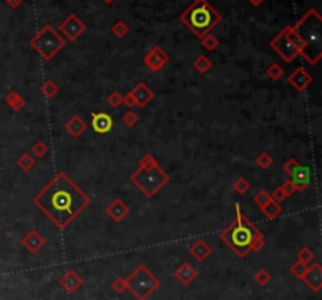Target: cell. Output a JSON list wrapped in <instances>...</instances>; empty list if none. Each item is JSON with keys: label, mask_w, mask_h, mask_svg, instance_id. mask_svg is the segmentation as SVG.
<instances>
[{"label": "cell", "mask_w": 322, "mask_h": 300, "mask_svg": "<svg viewBox=\"0 0 322 300\" xmlns=\"http://www.w3.org/2000/svg\"><path fill=\"white\" fill-rule=\"evenodd\" d=\"M90 203L88 195L65 172H58L52 181L33 197V204L51 219L58 230H66Z\"/></svg>", "instance_id": "6da1fadb"}, {"label": "cell", "mask_w": 322, "mask_h": 300, "mask_svg": "<svg viewBox=\"0 0 322 300\" xmlns=\"http://www.w3.org/2000/svg\"><path fill=\"white\" fill-rule=\"evenodd\" d=\"M288 38L296 51L311 65L322 58V18L316 8H311L296 24L288 25Z\"/></svg>", "instance_id": "7a4b0ae2"}, {"label": "cell", "mask_w": 322, "mask_h": 300, "mask_svg": "<svg viewBox=\"0 0 322 300\" xmlns=\"http://www.w3.org/2000/svg\"><path fill=\"white\" fill-rule=\"evenodd\" d=\"M236 220L220 233V239L239 258H245L250 251H259L264 247V234L244 216L240 204L234 206Z\"/></svg>", "instance_id": "3957f363"}, {"label": "cell", "mask_w": 322, "mask_h": 300, "mask_svg": "<svg viewBox=\"0 0 322 300\" xmlns=\"http://www.w3.org/2000/svg\"><path fill=\"white\" fill-rule=\"evenodd\" d=\"M131 183L139 189L146 198H152L154 195L170 181V176L160 168L156 157L152 154H145L139 163L137 170L131 175Z\"/></svg>", "instance_id": "277c9868"}, {"label": "cell", "mask_w": 322, "mask_h": 300, "mask_svg": "<svg viewBox=\"0 0 322 300\" xmlns=\"http://www.w3.org/2000/svg\"><path fill=\"white\" fill-rule=\"evenodd\" d=\"M179 21L187 25L192 32L203 38L205 35L211 33L216 25L222 21V16L217 13L208 0H195V2L181 14Z\"/></svg>", "instance_id": "5b68a950"}, {"label": "cell", "mask_w": 322, "mask_h": 300, "mask_svg": "<svg viewBox=\"0 0 322 300\" xmlns=\"http://www.w3.org/2000/svg\"><path fill=\"white\" fill-rule=\"evenodd\" d=\"M30 48H33L44 60H52L61 49L65 48L66 39L58 33L52 25H44L28 41Z\"/></svg>", "instance_id": "8992f818"}, {"label": "cell", "mask_w": 322, "mask_h": 300, "mask_svg": "<svg viewBox=\"0 0 322 300\" xmlns=\"http://www.w3.org/2000/svg\"><path fill=\"white\" fill-rule=\"evenodd\" d=\"M128 291L137 298V300H146L156 292L160 286V280L154 277L149 269L145 264L137 266L135 271L126 278Z\"/></svg>", "instance_id": "52a82bcc"}, {"label": "cell", "mask_w": 322, "mask_h": 300, "mask_svg": "<svg viewBox=\"0 0 322 300\" xmlns=\"http://www.w3.org/2000/svg\"><path fill=\"white\" fill-rule=\"evenodd\" d=\"M270 48L277 52L286 63H291V62H294V60L297 58L299 52L296 51V48L293 46V42L289 41L288 38V30L286 27L281 30V32L275 36L272 41H270Z\"/></svg>", "instance_id": "ba28073f"}, {"label": "cell", "mask_w": 322, "mask_h": 300, "mask_svg": "<svg viewBox=\"0 0 322 300\" xmlns=\"http://www.w3.org/2000/svg\"><path fill=\"white\" fill-rule=\"evenodd\" d=\"M87 30L85 22H82L75 14H69V16L60 24V33L63 38L69 41H75Z\"/></svg>", "instance_id": "9c48e42d"}, {"label": "cell", "mask_w": 322, "mask_h": 300, "mask_svg": "<svg viewBox=\"0 0 322 300\" xmlns=\"http://www.w3.org/2000/svg\"><path fill=\"white\" fill-rule=\"evenodd\" d=\"M143 63L148 69L151 71H160L164 69L168 63H170V55H168L160 46H154L143 58Z\"/></svg>", "instance_id": "30bf717a"}, {"label": "cell", "mask_w": 322, "mask_h": 300, "mask_svg": "<svg viewBox=\"0 0 322 300\" xmlns=\"http://www.w3.org/2000/svg\"><path fill=\"white\" fill-rule=\"evenodd\" d=\"M306 286H308L313 292H319L322 288V266L319 263H313L308 266L306 272L300 278Z\"/></svg>", "instance_id": "8fae6325"}, {"label": "cell", "mask_w": 322, "mask_h": 300, "mask_svg": "<svg viewBox=\"0 0 322 300\" xmlns=\"http://www.w3.org/2000/svg\"><path fill=\"white\" fill-rule=\"evenodd\" d=\"M288 82L294 90H297V92H305V90L313 83V76L305 68H297L296 71L291 72Z\"/></svg>", "instance_id": "7c38bea8"}, {"label": "cell", "mask_w": 322, "mask_h": 300, "mask_svg": "<svg viewBox=\"0 0 322 300\" xmlns=\"http://www.w3.org/2000/svg\"><path fill=\"white\" fill-rule=\"evenodd\" d=\"M58 284L61 288H63L68 294H75L77 292L82 286H84V280H82V277L75 272V271H66L63 275L60 277V280H58Z\"/></svg>", "instance_id": "4fadbf2b"}, {"label": "cell", "mask_w": 322, "mask_h": 300, "mask_svg": "<svg viewBox=\"0 0 322 300\" xmlns=\"http://www.w3.org/2000/svg\"><path fill=\"white\" fill-rule=\"evenodd\" d=\"M91 129L96 134H107L113 129V118L109 113H91Z\"/></svg>", "instance_id": "5bb4252c"}, {"label": "cell", "mask_w": 322, "mask_h": 300, "mask_svg": "<svg viewBox=\"0 0 322 300\" xmlns=\"http://www.w3.org/2000/svg\"><path fill=\"white\" fill-rule=\"evenodd\" d=\"M131 93H132V96H134V99H135V106H139V107H146L148 104L154 99V93H152V90L146 85V83H143V82H140V83H137L135 87H134V90H131Z\"/></svg>", "instance_id": "9a60e30c"}, {"label": "cell", "mask_w": 322, "mask_h": 300, "mask_svg": "<svg viewBox=\"0 0 322 300\" xmlns=\"http://www.w3.org/2000/svg\"><path fill=\"white\" fill-rule=\"evenodd\" d=\"M291 183L296 186L297 192H305L306 187L311 183V172L310 167H305V165H300V167L291 175Z\"/></svg>", "instance_id": "2e32d148"}, {"label": "cell", "mask_w": 322, "mask_h": 300, "mask_svg": "<svg viewBox=\"0 0 322 300\" xmlns=\"http://www.w3.org/2000/svg\"><path fill=\"white\" fill-rule=\"evenodd\" d=\"M107 216H109L113 222H123L128 216H129V206L119 200V198H115L109 206H107L105 209Z\"/></svg>", "instance_id": "e0dca14e"}, {"label": "cell", "mask_w": 322, "mask_h": 300, "mask_svg": "<svg viewBox=\"0 0 322 300\" xmlns=\"http://www.w3.org/2000/svg\"><path fill=\"white\" fill-rule=\"evenodd\" d=\"M175 277L182 284V286H189V284L198 277V271L189 263H182L175 269Z\"/></svg>", "instance_id": "ac0fdd59"}, {"label": "cell", "mask_w": 322, "mask_h": 300, "mask_svg": "<svg viewBox=\"0 0 322 300\" xmlns=\"http://www.w3.org/2000/svg\"><path fill=\"white\" fill-rule=\"evenodd\" d=\"M189 253H190V256L195 258L198 263H203L206 258L211 256L212 248H211V245H208V244L203 241V239H196V241L190 245Z\"/></svg>", "instance_id": "d6986e66"}, {"label": "cell", "mask_w": 322, "mask_h": 300, "mask_svg": "<svg viewBox=\"0 0 322 300\" xmlns=\"http://www.w3.org/2000/svg\"><path fill=\"white\" fill-rule=\"evenodd\" d=\"M22 245H24L30 253H36V251L44 245V237H43L36 230H32V231H28V233L22 237Z\"/></svg>", "instance_id": "ffe728a7"}, {"label": "cell", "mask_w": 322, "mask_h": 300, "mask_svg": "<svg viewBox=\"0 0 322 300\" xmlns=\"http://www.w3.org/2000/svg\"><path fill=\"white\" fill-rule=\"evenodd\" d=\"M87 123L84 121V119L79 116V115H74V116H71L68 121H66V124H65V129H66V132L68 134H71L72 137H80L82 134L87 131Z\"/></svg>", "instance_id": "44dd1931"}, {"label": "cell", "mask_w": 322, "mask_h": 300, "mask_svg": "<svg viewBox=\"0 0 322 300\" xmlns=\"http://www.w3.org/2000/svg\"><path fill=\"white\" fill-rule=\"evenodd\" d=\"M5 102H7V106L14 112H21L27 104L25 99L16 92V90H10L8 95L5 96Z\"/></svg>", "instance_id": "7402d4cb"}, {"label": "cell", "mask_w": 322, "mask_h": 300, "mask_svg": "<svg viewBox=\"0 0 322 300\" xmlns=\"http://www.w3.org/2000/svg\"><path fill=\"white\" fill-rule=\"evenodd\" d=\"M259 209H261L263 214H264L269 220H275V219H277V217L281 214V206H280V203L273 201V200L267 201L263 207H259Z\"/></svg>", "instance_id": "603a6c76"}, {"label": "cell", "mask_w": 322, "mask_h": 300, "mask_svg": "<svg viewBox=\"0 0 322 300\" xmlns=\"http://www.w3.org/2000/svg\"><path fill=\"white\" fill-rule=\"evenodd\" d=\"M16 163H18V167L22 170V172H30V170H33L35 168V165H36V159L30 154V153H24V154H21L19 157H18V160H16Z\"/></svg>", "instance_id": "cb8c5ba5"}, {"label": "cell", "mask_w": 322, "mask_h": 300, "mask_svg": "<svg viewBox=\"0 0 322 300\" xmlns=\"http://www.w3.org/2000/svg\"><path fill=\"white\" fill-rule=\"evenodd\" d=\"M58 90H60L58 85H57L54 80L48 79V80L43 82V85H41V88H39V92H41V95H43L44 98L52 99V98L58 93Z\"/></svg>", "instance_id": "d4e9b609"}, {"label": "cell", "mask_w": 322, "mask_h": 300, "mask_svg": "<svg viewBox=\"0 0 322 300\" xmlns=\"http://www.w3.org/2000/svg\"><path fill=\"white\" fill-rule=\"evenodd\" d=\"M297 261L305 264V266H310L314 263V251L310 248V247H302L299 251H297Z\"/></svg>", "instance_id": "484cf974"}, {"label": "cell", "mask_w": 322, "mask_h": 300, "mask_svg": "<svg viewBox=\"0 0 322 300\" xmlns=\"http://www.w3.org/2000/svg\"><path fill=\"white\" fill-rule=\"evenodd\" d=\"M193 68L200 72V74H206L211 68H212V63H211V60L205 55H200V57H196L195 58V62H193Z\"/></svg>", "instance_id": "4316f807"}, {"label": "cell", "mask_w": 322, "mask_h": 300, "mask_svg": "<svg viewBox=\"0 0 322 300\" xmlns=\"http://www.w3.org/2000/svg\"><path fill=\"white\" fill-rule=\"evenodd\" d=\"M266 74H267V77L273 82H277L283 77V68L278 65V63H272L267 66L266 69Z\"/></svg>", "instance_id": "83f0119b"}, {"label": "cell", "mask_w": 322, "mask_h": 300, "mask_svg": "<svg viewBox=\"0 0 322 300\" xmlns=\"http://www.w3.org/2000/svg\"><path fill=\"white\" fill-rule=\"evenodd\" d=\"M233 189L239 193V195H245L250 189H252V184L245 179L244 176H239L236 178V181L233 183Z\"/></svg>", "instance_id": "f1b7e54d"}, {"label": "cell", "mask_w": 322, "mask_h": 300, "mask_svg": "<svg viewBox=\"0 0 322 300\" xmlns=\"http://www.w3.org/2000/svg\"><path fill=\"white\" fill-rule=\"evenodd\" d=\"M32 153H33V156L43 159V157L48 156V153H49V146L46 145L43 140H36V142L32 145Z\"/></svg>", "instance_id": "f546056e"}, {"label": "cell", "mask_w": 322, "mask_h": 300, "mask_svg": "<svg viewBox=\"0 0 322 300\" xmlns=\"http://www.w3.org/2000/svg\"><path fill=\"white\" fill-rule=\"evenodd\" d=\"M112 32L118 38H125L129 33V25L125 21H116L112 27Z\"/></svg>", "instance_id": "4dcf8cb0"}, {"label": "cell", "mask_w": 322, "mask_h": 300, "mask_svg": "<svg viewBox=\"0 0 322 300\" xmlns=\"http://www.w3.org/2000/svg\"><path fill=\"white\" fill-rule=\"evenodd\" d=\"M256 165L259 168H263V170H267L269 167H272V163H273V157L269 154V153H261L258 157H256Z\"/></svg>", "instance_id": "1f68e13d"}, {"label": "cell", "mask_w": 322, "mask_h": 300, "mask_svg": "<svg viewBox=\"0 0 322 300\" xmlns=\"http://www.w3.org/2000/svg\"><path fill=\"white\" fill-rule=\"evenodd\" d=\"M202 44H203V48L208 49V51H216L219 48V39L212 33H208L202 38Z\"/></svg>", "instance_id": "d6a6232c"}, {"label": "cell", "mask_w": 322, "mask_h": 300, "mask_svg": "<svg viewBox=\"0 0 322 300\" xmlns=\"http://www.w3.org/2000/svg\"><path fill=\"white\" fill-rule=\"evenodd\" d=\"M270 280H272V275L266 271V269H259V271L255 274V281L259 284V286H267Z\"/></svg>", "instance_id": "836d02e7"}, {"label": "cell", "mask_w": 322, "mask_h": 300, "mask_svg": "<svg viewBox=\"0 0 322 300\" xmlns=\"http://www.w3.org/2000/svg\"><path fill=\"white\" fill-rule=\"evenodd\" d=\"M272 198H270V193L267 192V190H258L256 193H255V197H253V201L256 203V206H259V207H263L267 201H270Z\"/></svg>", "instance_id": "e575fe53"}, {"label": "cell", "mask_w": 322, "mask_h": 300, "mask_svg": "<svg viewBox=\"0 0 322 300\" xmlns=\"http://www.w3.org/2000/svg\"><path fill=\"white\" fill-rule=\"evenodd\" d=\"M139 121H140V118L134 110H128L125 115H123V123H125V126H128V127H134Z\"/></svg>", "instance_id": "d590c367"}, {"label": "cell", "mask_w": 322, "mask_h": 300, "mask_svg": "<svg viewBox=\"0 0 322 300\" xmlns=\"http://www.w3.org/2000/svg\"><path fill=\"white\" fill-rule=\"evenodd\" d=\"M112 289L116 292V294H125L128 291V284H126V278H121V277H116L113 281H112Z\"/></svg>", "instance_id": "8d00e7d4"}, {"label": "cell", "mask_w": 322, "mask_h": 300, "mask_svg": "<svg viewBox=\"0 0 322 300\" xmlns=\"http://www.w3.org/2000/svg\"><path fill=\"white\" fill-rule=\"evenodd\" d=\"M306 269H308V266H305V264H302V263H299V261H296L294 264H291V267H289V272L293 274L296 278H302L303 277V274L306 272Z\"/></svg>", "instance_id": "74e56055"}, {"label": "cell", "mask_w": 322, "mask_h": 300, "mask_svg": "<svg viewBox=\"0 0 322 300\" xmlns=\"http://www.w3.org/2000/svg\"><path fill=\"white\" fill-rule=\"evenodd\" d=\"M107 104L113 109H118L123 106V96L118 92H112L109 96H107Z\"/></svg>", "instance_id": "f35d334b"}, {"label": "cell", "mask_w": 322, "mask_h": 300, "mask_svg": "<svg viewBox=\"0 0 322 300\" xmlns=\"http://www.w3.org/2000/svg\"><path fill=\"white\" fill-rule=\"evenodd\" d=\"M300 165H302V163L299 162V159H297V157H291V159H289V160L283 165V170H285V172L291 176V175H293V173H294V172L300 167Z\"/></svg>", "instance_id": "ab89813d"}, {"label": "cell", "mask_w": 322, "mask_h": 300, "mask_svg": "<svg viewBox=\"0 0 322 300\" xmlns=\"http://www.w3.org/2000/svg\"><path fill=\"white\" fill-rule=\"evenodd\" d=\"M270 198H272L273 201H277V203H281V201H285L288 197H286V193L283 192V189H281V186H280V187H277V189H275V190L272 192Z\"/></svg>", "instance_id": "60d3db41"}, {"label": "cell", "mask_w": 322, "mask_h": 300, "mask_svg": "<svg viewBox=\"0 0 322 300\" xmlns=\"http://www.w3.org/2000/svg\"><path fill=\"white\" fill-rule=\"evenodd\" d=\"M281 189H283V192L286 193V197H289V195H293V193H296L297 190H296V186L291 183V179L289 181H285L283 184H281Z\"/></svg>", "instance_id": "b9f144b4"}, {"label": "cell", "mask_w": 322, "mask_h": 300, "mask_svg": "<svg viewBox=\"0 0 322 300\" xmlns=\"http://www.w3.org/2000/svg\"><path fill=\"white\" fill-rule=\"evenodd\" d=\"M123 104H125V106H128L129 109H134L135 107V99H134V96H132L131 92L128 95L123 96Z\"/></svg>", "instance_id": "7bdbcfd3"}, {"label": "cell", "mask_w": 322, "mask_h": 300, "mask_svg": "<svg viewBox=\"0 0 322 300\" xmlns=\"http://www.w3.org/2000/svg\"><path fill=\"white\" fill-rule=\"evenodd\" d=\"M7 4H8V7H11V8H18V7H21L22 0H7Z\"/></svg>", "instance_id": "ee69618b"}, {"label": "cell", "mask_w": 322, "mask_h": 300, "mask_svg": "<svg viewBox=\"0 0 322 300\" xmlns=\"http://www.w3.org/2000/svg\"><path fill=\"white\" fill-rule=\"evenodd\" d=\"M249 2H250V5H252V7L258 8V7H261V5L264 4V0H249Z\"/></svg>", "instance_id": "f6af8a7d"}, {"label": "cell", "mask_w": 322, "mask_h": 300, "mask_svg": "<svg viewBox=\"0 0 322 300\" xmlns=\"http://www.w3.org/2000/svg\"><path fill=\"white\" fill-rule=\"evenodd\" d=\"M102 2H104L105 5H112V4H115V0H102Z\"/></svg>", "instance_id": "bcb514c9"}, {"label": "cell", "mask_w": 322, "mask_h": 300, "mask_svg": "<svg viewBox=\"0 0 322 300\" xmlns=\"http://www.w3.org/2000/svg\"><path fill=\"white\" fill-rule=\"evenodd\" d=\"M0 230H2V227H0Z\"/></svg>", "instance_id": "7dc6e473"}, {"label": "cell", "mask_w": 322, "mask_h": 300, "mask_svg": "<svg viewBox=\"0 0 322 300\" xmlns=\"http://www.w3.org/2000/svg\"><path fill=\"white\" fill-rule=\"evenodd\" d=\"M5 2H7V0H5Z\"/></svg>", "instance_id": "c3c4849f"}]
</instances>
